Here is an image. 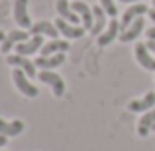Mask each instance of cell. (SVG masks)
I'll return each mask as SVG.
<instances>
[{
    "label": "cell",
    "instance_id": "cell-2",
    "mask_svg": "<svg viewBox=\"0 0 155 151\" xmlns=\"http://www.w3.org/2000/svg\"><path fill=\"white\" fill-rule=\"evenodd\" d=\"M12 80H14V84H16V87H18L20 92L24 94L26 97H36L38 96V87L34 86L30 80H28V76L22 72L20 68H16L12 72Z\"/></svg>",
    "mask_w": 155,
    "mask_h": 151
},
{
    "label": "cell",
    "instance_id": "cell-10",
    "mask_svg": "<svg viewBox=\"0 0 155 151\" xmlns=\"http://www.w3.org/2000/svg\"><path fill=\"white\" fill-rule=\"evenodd\" d=\"M54 24L58 26L60 34H64L66 38H82V36H84V32H86V28L76 26V24H70L68 20H64V18H58Z\"/></svg>",
    "mask_w": 155,
    "mask_h": 151
},
{
    "label": "cell",
    "instance_id": "cell-6",
    "mask_svg": "<svg viewBox=\"0 0 155 151\" xmlns=\"http://www.w3.org/2000/svg\"><path fill=\"white\" fill-rule=\"evenodd\" d=\"M147 12H149V10H147V6L141 4V2H139V4L129 6V8L123 12V18H121V22H119V24H121V32H123V30H127L129 24H131L133 20H137L139 16H143V14H147Z\"/></svg>",
    "mask_w": 155,
    "mask_h": 151
},
{
    "label": "cell",
    "instance_id": "cell-28",
    "mask_svg": "<svg viewBox=\"0 0 155 151\" xmlns=\"http://www.w3.org/2000/svg\"><path fill=\"white\" fill-rule=\"evenodd\" d=\"M153 8H155V0H153Z\"/></svg>",
    "mask_w": 155,
    "mask_h": 151
},
{
    "label": "cell",
    "instance_id": "cell-16",
    "mask_svg": "<svg viewBox=\"0 0 155 151\" xmlns=\"http://www.w3.org/2000/svg\"><path fill=\"white\" fill-rule=\"evenodd\" d=\"M56 10H58L60 18H64V20H68L70 24H76L78 26L80 16L72 10V4H68V0H58V2H56Z\"/></svg>",
    "mask_w": 155,
    "mask_h": 151
},
{
    "label": "cell",
    "instance_id": "cell-19",
    "mask_svg": "<svg viewBox=\"0 0 155 151\" xmlns=\"http://www.w3.org/2000/svg\"><path fill=\"white\" fill-rule=\"evenodd\" d=\"M91 10H94V28H91L90 32L94 36H100L105 30V10L101 6H94Z\"/></svg>",
    "mask_w": 155,
    "mask_h": 151
},
{
    "label": "cell",
    "instance_id": "cell-27",
    "mask_svg": "<svg viewBox=\"0 0 155 151\" xmlns=\"http://www.w3.org/2000/svg\"><path fill=\"white\" fill-rule=\"evenodd\" d=\"M121 2H139V0H121Z\"/></svg>",
    "mask_w": 155,
    "mask_h": 151
},
{
    "label": "cell",
    "instance_id": "cell-14",
    "mask_svg": "<svg viewBox=\"0 0 155 151\" xmlns=\"http://www.w3.org/2000/svg\"><path fill=\"white\" fill-rule=\"evenodd\" d=\"M143 26H145V20H143V16H139L137 20H133V22L129 24L127 30H123V32L119 34V40L121 42H133L139 34L143 32Z\"/></svg>",
    "mask_w": 155,
    "mask_h": 151
},
{
    "label": "cell",
    "instance_id": "cell-11",
    "mask_svg": "<svg viewBox=\"0 0 155 151\" xmlns=\"http://www.w3.org/2000/svg\"><path fill=\"white\" fill-rule=\"evenodd\" d=\"M117 34H121V24L114 18L110 24H107V28H105L104 32L100 34L97 44H100V46H107V44H111V42L115 40V36H117Z\"/></svg>",
    "mask_w": 155,
    "mask_h": 151
},
{
    "label": "cell",
    "instance_id": "cell-4",
    "mask_svg": "<svg viewBox=\"0 0 155 151\" xmlns=\"http://www.w3.org/2000/svg\"><path fill=\"white\" fill-rule=\"evenodd\" d=\"M14 20L20 28H32L28 16V0H14Z\"/></svg>",
    "mask_w": 155,
    "mask_h": 151
},
{
    "label": "cell",
    "instance_id": "cell-18",
    "mask_svg": "<svg viewBox=\"0 0 155 151\" xmlns=\"http://www.w3.org/2000/svg\"><path fill=\"white\" fill-rule=\"evenodd\" d=\"M70 44L66 40H50L48 44H44L42 46V56H54V54H64V52H68Z\"/></svg>",
    "mask_w": 155,
    "mask_h": 151
},
{
    "label": "cell",
    "instance_id": "cell-9",
    "mask_svg": "<svg viewBox=\"0 0 155 151\" xmlns=\"http://www.w3.org/2000/svg\"><path fill=\"white\" fill-rule=\"evenodd\" d=\"M30 32L36 36V34H40V36H50L52 40H58V34H60V30H58V26L56 24H52V22H48V20H42V22H36V24H32V28H30Z\"/></svg>",
    "mask_w": 155,
    "mask_h": 151
},
{
    "label": "cell",
    "instance_id": "cell-24",
    "mask_svg": "<svg viewBox=\"0 0 155 151\" xmlns=\"http://www.w3.org/2000/svg\"><path fill=\"white\" fill-rule=\"evenodd\" d=\"M149 18L155 22V8H151V10H149Z\"/></svg>",
    "mask_w": 155,
    "mask_h": 151
},
{
    "label": "cell",
    "instance_id": "cell-7",
    "mask_svg": "<svg viewBox=\"0 0 155 151\" xmlns=\"http://www.w3.org/2000/svg\"><path fill=\"white\" fill-rule=\"evenodd\" d=\"M135 60L139 62L141 68L149 70V72H155V58L151 56L149 48H147L145 44H137L135 46Z\"/></svg>",
    "mask_w": 155,
    "mask_h": 151
},
{
    "label": "cell",
    "instance_id": "cell-23",
    "mask_svg": "<svg viewBox=\"0 0 155 151\" xmlns=\"http://www.w3.org/2000/svg\"><path fill=\"white\" fill-rule=\"evenodd\" d=\"M147 38H149V40H155V26L147 30Z\"/></svg>",
    "mask_w": 155,
    "mask_h": 151
},
{
    "label": "cell",
    "instance_id": "cell-15",
    "mask_svg": "<svg viewBox=\"0 0 155 151\" xmlns=\"http://www.w3.org/2000/svg\"><path fill=\"white\" fill-rule=\"evenodd\" d=\"M155 105V92H147L141 100H133L129 101L127 110L129 111H149Z\"/></svg>",
    "mask_w": 155,
    "mask_h": 151
},
{
    "label": "cell",
    "instance_id": "cell-3",
    "mask_svg": "<svg viewBox=\"0 0 155 151\" xmlns=\"http://www.w3.org/2000/svg\"><path fill=\"white\" fill-rule=\"evenodd\" d=\"M6 62H8L10 66H14V68H20L28 78H36V64H34L32 60H28V56L12 54V56L6 58Z\"/></svg>",
    "mask_w": 155,
    "mask_h": 151
},
{
    "label": "cell",
    "instance_id": "cell-12",
    "mask_svg": "<svg viewBox=\"0 0 155 151\" xmlns=\"http://www.w3.org/2000/svg\"><path fill=\"white\" fill-rule=\"evenodd\" d=\"M28 40V32H24V30H12V32L6 36V40L2 42V54H8L12 48H16L20 44V42H26Z\"/></svg>",
    "mask_w": 155,
    "mask_h": 151
},
{
    "label": "cell",
    "instance_id": "cell-20",
    "mask_svg": "<svg viewBox=\"0 0 155 151\" xmlns=\"http://www.w3.org/2000/svg\"><path fill=\"white\" fill-rule=\"evenodd\" d=\"M153 125H155V110H149V111L143 113L141 119H139V123H137V133H139L141 137H145Z\"/></svg>",
    "mask_w": 155,
    "mask_h": 151
},
{
    "label": "cell",
    "instance_id": "cell-25",
    "mask_svg": "<svg viewBox=\"0 0 155 151\" xmlns=\"http://www.w3.org/2000/svg\"><path fill=\"white\" fill-rule=\"evenodd\" d=\"M4 143H6V135H0V147H4Z\"/></svg>",
    "mask_w": 155,
    "mask_h": 151
},
{
    "label": "cell",
    "instance_id": "cell-26",
    "mask_svg": "<svg viewBox=\"0 0 155 151\" xmlns=\"http://www.w3.org/2000/svg\"><path fill=\"white\" fill-rule=\"evenodd\" d=\"M6 40V36H4V32H0V44H2V42Z\"/></svg>",
    "mask_w": 155,
    "mask_h": 151
},
{
    "label": "cell",
    "instance_id": "cell-1",
    "mask_svg": "<svg viewBox=\"0 0 155 151\" xmlns=\"http://www.w3.org/2000/svg\"><path fill=\"white\" fill-rule=\"evenodd\" d=\"M38 80H40V82H44V84H48V86L52 87V94H54L56 97H62V96H64L66 84H64V80L60 78L58 74L50 72V70H42V72L38 74Z\"/></svg>",
    "mask_w": 155,
    "mask_h": 151
},
{
    "label": "cell",
    "instance_id": "cell-22",
    "mask_svg": "<svg viewBox=\"0 0 155 151\" xmlns=\"http://www.w3.org/2000/svg\"><path fill=\"white\" fill-rule=\"evenodd\" d=\"M147 48H149V52L151 54H155V40H147V44H145Z\"/></svg>",
    "mask_w": 155,
    "mask_h": 151
},
{
    "label": "cell",
    "instance_id": "cell-13",
    "mask_svg": "<svg viewBox=\"0 0 155 151\" xmlns=\"http://www.w3.org/2000/svg\"><path fill=\"white\" fill-rule=\"evenodd\" d=\"M66 62V54H54V56H40L36 58V68L40 70H54L58 66H62Z\"/></svg>",
    "mask_w": 155,
    "mask_h": 151
},
{
    "label": "cell",
    "instance_id": "cell-5",
    "mask_svg": "<svg viewBox=\"0 0 155 151\" xmlns=\"http://www.w3.org/2000/svg\"><path fill=\"white\" fill-rule=\"evenodd\" d=\"M72 10L80 16V18H82L84 28H86V30H91V28H94V10H91L86 2H80V0L72 2Z\"/></svg>",
    "mask_w": 155,
    "mask_h": 151
},
{
    "label": "cell",
    "instance_id": "cell-17",
    "mask_svg": "<svg viewBox=\"0 0 155 151\" xmlns=\"http://www.w3.org/2000/svg\"><path fill=\"white\" fill-rule=\"evenodd\" d=\"M24 131V123L20 119L16 121H4L0 117V135H6V137H14V135H20Z\"/></svg>",
    "mask_w": 155,
    "mask_h": 151
},
{
    "label": "cell",
    "instance_id": "cell-21",
    "mask_svg": "<svg viewBox=\"0 0 155 151\" xmlns=\"http://www.w3.org/2000/svg\"><path fill=\"white\" fill-rule=\"evenodd\" d=\"M100 6L105 10V14H107V16H111V18H115V16H117V6H115L114 0H100Z\"/></svg>",
    "mask_w": 155,
    "mask_h": 151
},
{
    "label": "cell",
    "instance_id": "cell-8",
    "mask_svg": "<svg viewBox=\"0 0 155 151\" xmlns=\"http://www.w3.org/2000/svg\"><path fill=\"white\" fill-rule=\"evenodd\" d=\"M42 46H44V40H42L40 34H36L34 38H30V40L26 42H20L18 46H16V54L20 56H30V54H36V50H42Z\"/></svg>",
    "mask_w": 155,
    "mask_h": 151
}]
</instances>
